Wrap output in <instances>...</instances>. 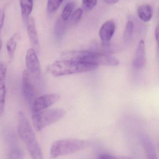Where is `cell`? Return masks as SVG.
I'll return each mask as SVG.
<instances>
[{"instance_id": "1", "label": "cell", "mask_w": 159, "mask_h": 159, "mask_svg": "<svg viewBox=\"0 0 159 159\" xmlns=\"http://www.w3.org/2000/svg\"><path fill=\"white\" fill-rule=\"evenodd\" d=\"M63 59L71 60L86 64L99 66H115L119 64L117 59L110 54L91 51H72L62 55Z\"/></svg>"}, {"instance_id": "2", "label": "cell", "mask_w": 159, "mask_h": 159, "mask_svg": "<svg viewBox=\"0 0 159 159\" xmlns=\"http://www.w3.org/2000/svg\"><path fill=\"white\" fill-rule=\"evenodd\" d=\"M17 130L32 159H44L42 149L33 130L27 117L21 111L18 115Z\"/></svg>"}, {"instance_id": "3", "label": "cell", "mask_w": 159, "mask_h": 159, "mask_svg": "<svg viewBox=\"0 0 159 159\" xmlns=\"http://www.w3.org/2000/svg\"><path fill=\"white\" fill-rule=\"evenodd\" d=\"M98 68V66L95 65L71 60L63 59L51 64L49 70L51 74L59 76L91 71L95 70Z\"/></svg>"}, {"instance_id": "4", "label": "cell", "mask_w": 159, "mask_h": 159, "mask_svg": "<svg viewBox=\"0 0 159 159\" xmlns=\"http://www.w3.org/2000/svg\"><path fill=\"white\" fill-rule=\"evenodd\" d=\"M89 143L79 139H68L58 140L51 145L50 157L56 158L78 152L87 147Z\"/></svg>"}, {"instance_id": "5", "label": "cell", "mask_w": 159, "mask_h": 159, "mask_svg": "<svg viewBox=\"0 0 159 159\" xmlns=\"http://www.w3.org/2000/svg\"><path fill=\"white\" fill-rule=\"evenodd\" d=\"M65 111L62 109H53L43 110L32 114V119L35 129L40 131L52 123L58 121L65 115Z\"/></svg>"}, {"instance_id": "6", "label": "cell", "mask_w": 159, "mask_h": 159, "mask_svg": "<svg viewBox=\"0 0 159 159\" xmlns=\"http://www.w3.org/2000/svg\"><path fill=\"white\" fill-rule=\"evenodd\" d=\"M60 95L58 93L45 94L36 98L31 107L32 113L41 112L58 102Z\"/></svg>"}, {"instance_id": "7", "label": "cell", "mask_w": 159, "mask_h": 159, "mask_svg": "<svg viewBox=\"0 0 159 159\" xmlns=\"http://www.w3.org/2000/svg\"><path fill=\"white\" fill-rule=\"evenodd\" d=\"M31 75L28 70H25L22 77V92L25 100L31 107L36 99L35 89L32 80Z\"/></svg>"}, {"instance_id": "8", "label": "cell", "mask_w": 159, "mask_h": 159, "mask_svg": "<svg viewBox=\"0 0 159 159\" xmlns=\"http://www.w3.org/2000/svg\"><path fill=\"white\" fill-rule=\"evenodd\" d=\"M25 62L28 70L33 76L39 78L41 75L40 62L35 51L33 48L28 49L25 57Z\"/></svg>"}, {"instance_id": "9", "label": "cell", "mask_w": 159, "mask_h": 159, "mask_svg": "<svg viewBox=\"0 0 159 159\" xmlns=\"http://www.w3.org/2000/svg\"><path fill=\"white\" fill-rule=\"evenodd\" d=\"M115 23L112 20H108L103 23L99 32L102 42L109 43L114 36L115 31Z\"/></svg>"}, {"instance_id": "10", "label": "cell", "mask_w": 159, "mask_h": 159, "mask_svg": "<svg viewBox=\"0 0 159 159\" xmlns=\"http://www.w3.org/2000/svg\"><path fill=\"white\" fill-rule=\"evenodd\" d=\"M146 62L145 44L143 40L139 42L136 54L133 61V66L136 70H140L144 67Z\"/></svg>"}, {"instance_id": "11", "label": "cell", "mask_w": 159, "mask_h": 159, "mask_svg": "<svg viewBox=\"0 0 159 159\" xmlns=\"http://www.w3.org/2000/svg\"><path fill=\"white\" fill-rule=\"evenodd\" d=\"M26 26L28 36L31 43L34 48V49L37 51L39 50V39L35 27V21L32 17H30L27 20Z\"/></svg>"}, {"instance_id": "12", "label": "cell", "mask_w": 159, "mask_h": 159, "mask_svg": "<svg viewBox=\"0 0 159 159\" xmlns=\"http://www.w3.org/2000/svg\"><path fill=\"white\" fill-rule=\"evenodd\" d=\"M142 142L147 159H158L156 147L151 140L148 137H143Z\"/></svg>"}, {"instance_id": "13", "label": "cell", "mask_w": 159, "mask_h": 159, "mask_svg": "<svg viewBox=\"0 0 159 159\" xmlns=\"http://www.w3.org/2000/svg\"><path fill=\"white\" fill-rule=\"evenodd\" d=\"M21 18L24 22H27L30 17L33 7V0H20Z\"/></svg>"}, {"instance_id": "14", "label": "cell", "mask_w": 159, "mask_h": 159, "mask_svg": "<svg viewBox=\"0 0 159 159\" xmlns=\"http://www.w3.org/2000/svg\"><path fill=\"white\" fill-rule=\"evenodd\" d=\"M139 18L144 22H148L153 17V12L152 7L148 4H144L139 7L137 10Z\"/></svg>"}, {"instance_id": "15", "label": "cell", "mask_w": 159, "mask_h": 159, "mask_svg": "<svg viewBox=\"0 0 159 159\" xmlns=\"http://www.w3.org/2000/svg\"><path fill=\"white\" fill-rule=\"evenodd\" d=\"M19 39V35L17 34L13 35L7 43V50L10 60H12L15 55L17 43Z\"/></svg>"}, {"instance_id": "16", "label": "cell", "mask_w": 159, "mask_h": 159, "mask_svg": "<svg viewBox=\"0 0 159 159\" xmlns=\"http://www.w3.org/2000/svg\"><path fill=\"white\" fill-rule=\"evenodd\" d=\"M6 76L0 77V114L2 115L4 110L5 102L6 97Z\"/></svg>"}, {"instance_id": "17", "label": "cell", "mask_w": 159, "mask_h": 159, "mask_svg": "<svg viewBox=\"0 0 159 159\" xmlns=\"http://www.w3.org/2000/svg\"><path fill=\"white\" fill-rule=\"evenodd\" d=\"M66 22L63 21L61 18L57 20L55 26L54 33L56 38L60 39L63 37L67 30Z\"/></svg>"}, {"instance_id": "18", "label": "cell", "mask_w": 159, "mask_h": 159, "mask_svg": "<svg viewBox=\"0 0 159 159\" xmlns=\"http://www.w3.org/2000/svg\"><path fill=\"white\" fill-rule=\"evenodd\" d=\"M74 3L72 2H70L67 3L64 8H63L62 12L61 18L65 22L68 21L69 19L71 17L72 14L73 13L74 9Z\"/></svg>"}, {"instance_id": "19", "label": "cell", "mask_w": 159, "mask_h": 159, "mask_svg": "<svg viewBox=\"0 0 159 159\" xmlns=\"http://www.w3.org/2000/svg\"><path fill=\"white\" fill-rule=\"evenodd\" d=\"M64 0H48L47 11L50 14L57 12Z\"/></svg>"}, {"instance_id": "20", "label": "cell", "mask_w": 159, "mask_h": 159, "mask_svg": "<svg viewBox=\"0 0 159 159\" xmlns=\"http://www.w3.org/2000/svg\"><path fill=\"white\" fill-rule=\"evenodd\" d=\"M23 152L17 146H13L9 149L8 159H23Z\"/></svg>"}, {"instance_id": "21", "label": "cell", "mask_w": 159, "mask_h": 159, "mask_svg": "<svg viewBox=\"0 0 159 159\" xmlns=\"http://www.w3.org/2000/svg\"><path fill=\"white\" fill-rule=\"evenodd\" d=\"M134 24L132 20H129L127 21L125 27V31L124 33V39L126 41H129L130 40L132 36L133 32Z\"/></svg>"}, {"instance_id": "22", "label": "cell", "mask_w": 159, "mask_h": 159, "mask_svg": "<svg viewBox=\"0 0 159 159\" xmlns=\"http://www.w3.org/2000/svg\"><path fill=\"white\" fill-rule=\"evenodd\" d=\"M83 10L81 8H77L73 12L71 16V21L73 24L79 22L83 16Z\"/></svg>"}, {"instance_id": "23", "label": "cell", "mask_w": 159, "mask_h": 159, "mask_svg": "<svg viewBox=\"0 0 159 159\" xmlns=\"http://www.w3.org/2000/svg\"><path fill=\"white\" fill-rule=\"evenodd\" d=\"M82 3L85 9L90 11L96 6L97 0H82Z\"/></svg>"}, {"instance_id": "24", "label": "cell", "mask_w": 159, "mask_h": 159, "mask_svg": "<svg viewBox=\"0 0 159 159\" xmlns=\"http://www.w3.org/2000/svg\"><path fill=\"white\" fill-rule=\"evenodd\" d=\"M5 10L1 11V19H0V26H1V29H2L4 25V22L5 16Z\"/></svg>"}, {"instance_id": "25", "label": "cell", "mask_w": 159, "mask_h": 159, "mask_svg": "<svg viewBox=\"0 0 159 159\" xmlns=\"http://www.w3.org/2000/svg\"><path fill=\"white\" fill-rule=\"evenodd\" d=\"M99 159H116L115 157L108 154H101L99 157Z\"/></svg>"}, {"instance_id": "26", "label": "cell", "mask_w": 159, "mask_h": 159, "mask_svg": "<svg viewBox=\"0 0 159 159\" xmlns=\"http://www.w3.org/2000/svg\"><path fill=\"white\" fill-rule=\"evenodd\" d=\"M155 37L158 43V46L159 47V24L155 30Z\"/></svg>"}, {"instance_id": "27", "label": "cell", "mask_w": 159, "mask_h": 159, "mask_svg": "<svg viewBox=\"0 0 159 159\" xmlns=\"http://www.w3.org/2000/svg\"><path fill=\"white\" fill-rule=\"evenodd\" d=\"M106 3L110 4H114L116 3L119 2V0H104Z\"/></svg>"}, {"instance_id": "28", "label": "cell", "mask_w": 159, "mask_h": 159, "mask_svg": "<svg viewBox=\"0 0 159 159\" xmlns=\"http://www.w3.org/2000/svg\"></svg>"}]
</instances>
